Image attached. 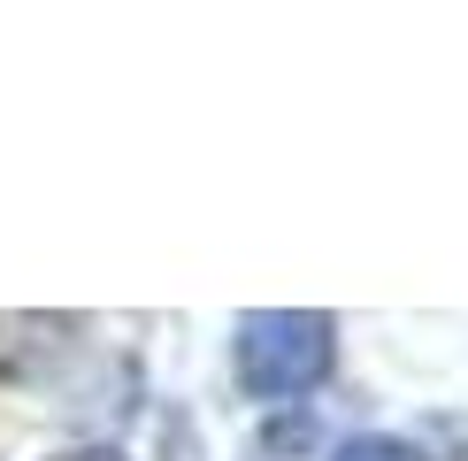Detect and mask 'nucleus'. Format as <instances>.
I'll use <instances>...</instances> for the list:
<instances>
[{
	"mask_svg": "<svg viewBox=\"0 0 468 461\" xmlns=\"http://www.w3.org/2000/svg\"><path fill=\"white\" fill-rule=\"evenodd\" d=\"M230 361H239V384L253 400H300L338 361V323L315 307H253V316H239Z\"/></svg>",
	"mask_w": 468,
	"mask_h": 461,
	"instance_id": "f257e3e1",
	"label": "nucleus"
},
{
	"mask_svg": "<svg viewBox=\"0 0 468 461\" xmlns=\"http://www.w3.org/2000/svg\"><path fill=\"white\" fill-rule=\"evenodd\" d=\"M330 461H422V454L399 446V438H354V446H338Z\"/></svg>",
	"mask_w": 468,
	"mask_h": 461,
	"instance_id": "f03ea898",
	"label": "nucleus"
},
{
	"mask_svg": "<svg viewBox=\"0 0 468 461\" xmlns=\"http://www.w3.org/2000/svg\"><path fill=\"white\" fill-rule=\"evenodd\" d=\"M62 461H123V454H108V446H85V454H62Z\"/></svg>",
	"mask_w": 468,
	"mask_h": 461,
	"instance_id": "7ed1b4c3",
	"label": "nucleus"
}]
</instances>
